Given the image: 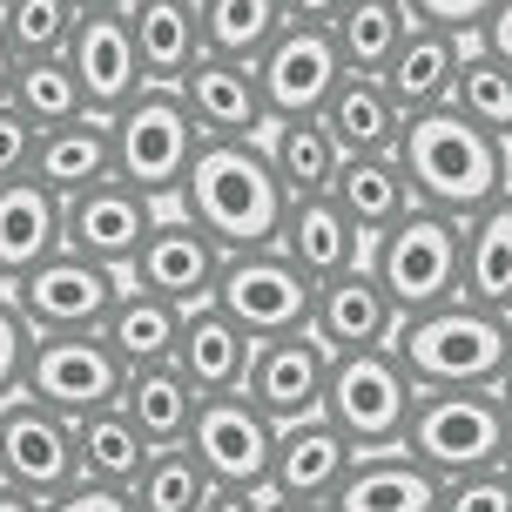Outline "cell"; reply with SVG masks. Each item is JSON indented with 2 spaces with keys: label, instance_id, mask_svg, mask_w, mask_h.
Wrapping results in <instances>:
<instances>
[{
  "label": "cell",
  "instance_id": "1",
  "mask_svg": "<svg viewBox=\"0 0 512 512\" xmlns=\"http://www.w3.org/2000/svg\"><path fill=\"white\" fill-rule=\"evenodd\" d=\"M391 155H398V169L411 182V203L438 209V216H459V223L512 189V149L499 135H486V128H472L459 108H445V102L405 115Z\"/></svg>",
  "mask_w": 512,
  "mask_h": 512
},
{
  "label": "cell",
  "instance_id": "2",
  "mask_svg": "<svg viewBox=\"0 0 512 512\" xmlns=\"http://www.w3.org/2000/svg\"><path fill=\"white\" fill-rule=\"evenodd\" d=\"M283 203H290V196H283L263 142H203L196 162H189V176H182V189H176V209L223 256L277 243Z\"/></svg>",
  "mask_w": 512,
  "mask_h": 512
},
{
  "label": "cell",
  "instance_id": "3",
  "mask_svg": "<svg viewBox=\"0 0 512 512\" xmlns=\"http://www.w3.org/2000/svg\"><path fill=\"white\" fill-rule=\"evenodd\" d=\"M391 358L405 364V378L418 391H486L499 378V364L512 358V317L452 297V304H432L418 317H398Z\"/></svg>",
  "mask_w": 512,
  "mask_h": 512
},
{
  "label": "cell",
  "instance_id": "4",
  "mask_svg": "<svg viewBox=\"0 0 512 512\" xmlns=\"http://www.w3.org/2000/svg\"><path fill=\"white\" fill-rule=\"evenodd\" d=\"M108 142H115V176L128 189H142L155 209L176 203L182 176H189V162L203 149V135L182 115L176 88H149V81L108 115Z\"/></svg>",
  "mask_w": 512,
  "mask_h": 512
},
{
  "label": "cell",
  "instance_id": "5",
  "mask_svg": "<svg viewBox=\"0 0 512 512\" xmlns=\"http://www.w3.org/2000/svg\"><path fill=\"white\" fill-rule=\"evenodd\" d=\"M371 277L384 283V297L398 317H418L432 304L459 297V216H438V209L411 203L384 236H371Z\"/></svg>",
  "mask_w": 512,
  "mask_h": 512
},
{
  "label": "cell",
  "instance_id": "6",
  "mask_svg": "<svg viewBox=\"0 0 512 512\" xmlns=\"http://www.w3.org/2000/svg\"><path fill=\"white\" fill-rule=\"evenodd\" d=\"M122 283L128 277L115 263L54 250V256H41L34 270H21L14 283H0V297L21 310V324L34 337H68V331H95L108 317V304L122 297Z\"/></svg>",
  "mask_w": 512,
  "mask_h": 512
},
{
  "label": "cell",
  "instance_id": "7",
  "mask_svg": "<svg viewBox=\"0 0 512 512\" xmlns=\"http://www.w3.org/2000/svg\"><path fill=\"white\" fill-rule=\"evenodd\" d=\"M398 445H405L425 472L459 479V472H486V465H499L506 418H499V405H492L486 391H418Z\"/></svg>",
  "mask_w": 512,
  "mask_h": 512
},
{
  "label": "cell",
  "instance_id": "8",
  "mask_svg": "<svg viewBox=\"0 0 512 512\" xmlns=\"http://www.w3.org/2000/svg\"><path fill=\"white\" fill-rule=\"evenodd\" d=\"M411 398H418V384L405 378V364L391 358V344H384V351H344V358H331V384H324V405L317 411L358 452H384V445L405 438Z\"/></svg>",
  "mask_w": 512,
  "mask_h": 512
},
{
  "label": "cell",
  "instance_id": "9",
  "mask_svg": "<svg viewBox=\"0 0 512 512\" xmlns=\"http://www.w3.org/2000/svg\"><path fill=\"white\" fill-rule=\"evenodd\" d=\"M122 358L108 351L95 331H68V337H34L21 364V398L61 411V418H88L122 398Z\"/></svg>",
  "mask_w": 512,
  "mask_h": 512
},
{
  "label": "cell",
  "instance_id": "10",
  "mask_svg": "<svg viewBox=\"0 0 512 512\" xmlns=\"http://www.w3.org/2000/svg\"><path fill=\"white\" fill-rule=\"evenodd\" d=\"M182 445L196 452V465L209 472V486H243L263 492L270 479V445H277V425L243 398V391H216V398H196V418Z\"/></svg>",
  "mask_w": 512,
  "mask_h": 512
},
{
  "label": "cell",
  "instance_id": "11",
  "mask_svg": "<svg viewBox=\"0 0 512 512\" xmlns=\"http://www.w3.org/2000/svg\"><path fill=\"white\" fill-rule=\"evenodd\" d=\"M310 297H317V283H310L297 263H283L270 243H263V250H230V256H223L216 304L230 310L250 337L304 331V324H310Z\"/></svg>",
  "mask_w": 512,
  "mask_h": 512
},
{
  "label": "cell",
  "instance_id": "12",
  "mask_svg": "<svg viewBox=\"0 0 512 512\" xmlns=\"http://www.w3.org/2000/svg\"><path fill=\"white\" fill-rule=\"evenodd\" d=\"M128 290H149V297H162V304H176V310H189V304H209L216 297V277H223V250L209 243L182 209H155V223H149V236H142V250L128 256Z\"/></svg>",
  "mask_w": 512,
  "mask_h": 512
},
{
  "label": "cell",
  "instance_id": "13",
  "mask_svg": "<svg viewBox=\"0 0 512 512\" xmlns=\"http://www.w3.org/2000/svg\"><path fill=\"white\" fill-rule=\"evenodd\" d=\"M0 479L48 506L54 492L75 486V418L34 405V398H0Z\"/></svg>",
  "mask_w": 512,
  "mask_h": 512
},
{
  "label": "cell",
  "instance_id": "14",
  "mask_svg": "<svg viewBox=\"0 0 512 512\" xmlns=\"http://www.w3.org/2000/svg\"><path fill=\"white\" fill-rule=\"evenodd\" d=\"M250 68H256V95H263V115L270 122H283V115H317L324 95L344 81L331 27H310V21H283L277 41L256 54Z\"/></svg>",
  "mask_w": 512,
  "mask_h": 512
},
{
  "label": "cell",
  "instance_id": "15",
  "mask_svg": "<svg viewBox=\"0 0 512 512\" xmlns=\"http://www.w3.org/2000/svg\"><path fill=\"white\" fill-rule=\"evenodd\" d=\"M324 384H331V351L304 324V331H283V337H256L236 391L270 425H290V418H310V411L324 405Z\"/></svg>",
  "mask_w": 512,
  "mask_h": 512
},
{
  "label": "cell",
  "instance_id": "16",
  "mask_svg": "<svg viewBox=\"0 0 512 512\" xmlns=\"http://www.w3.org/2000/svg\"><path fill=\"white\" fill-rule=\"evenodd\" d=\"M351 459H358V445L337 432L324 411L290 418V425H277V445H270V479H263V492H270V499H290V506H331V492L344 486Z\"/></svg>",
  "mask_w": 512,
  "mask_h": 512
},
{
  "label": "cell",
  "instance_id": "17",
  "mask_svg": "<svg viewBox=\"0 0 512 512\" xmlns=\"http://www.w3.org/2000/svg\"><path fill=\"white\" fill-rule=\"evenodd\" d=\"M182 115L196 122L203 142H256L263 135V95H256V68L230 54H196L176 81Z\"/></svg>",
  "mask_w": 512,
  "mask_h": 512
},
{
  "label": "cell",
  "instance_id": "18",
  "mask_svg": "<svg viewBox=\"0 0 512 512\" xmlns=\"http://www.w3.org/2000/svg\"><path fill=\"white\" fill-rule=\"evenodd\" d=\"M149 223H155V203L142 189H128L122 176L95 182L81 196H61V250L115 263V270H128V256L142 250Z\"/></svg>",
  "mask_w": 512,
  "mask_h": 512
},
{
  "label": "cell",
  "instance_id": "19",
  "mask_svg": "<svg viewBox=\"0 0 512 512\" xmlns=\"http://www.w3.org/2000/svg\"><path fill=\"white\" fill-rule=\"evenodd\" d=\"M391 331H398V310L384 297V283L371 277V263H351V270L317 283V297H310V337L331 358H344V351H384Z\"/></svg>",
  "mask_w": 512,
  "mask_h": 512
},
{
  "label": "cell",
  "instance_id": "20",
  "mask_svg": "<svg viewBox=\"0 0 512 512\" xmlns=\"http://www.w3.org/2000/svg\"><path fill=\"white\" fill-rule=\"evenodd\" d=\"M61 61L75 68L81 102L95 108V115H115V108L142 88V61H135V41H128L122 7H95V14H81L75 34H68V48H61Z\"/></svg>",
  "mask_w": 512,
  "mask_h": 512
},
{
  "label": "cell",
  "instance_id": "21",
  "mask_svg": "<svg viewBox=\"0 0 512 512\" xmlns=\"http://www.w3.org/2000/svg\"><path fill=\"white\" fill-rule=\"evenodd\" d=\"M250 344H256V337L243 331V324H236L216 297H209V304H189V310H182V331H176L169 364L189 378V391H196V398H216V391H236V384H243Z\"/></svg>",
  "mask_w": 512,
  "mask_h": 512
},
{
  "label": "cell",
  "instance_id": "22",
  "mask_svg": "<svg viewBox=\"0 0 512 512\" xmlns=\"http://www.w3.org/2000/svg\"><path fill=\"white\" fill-rule=\"evenodd\" d=\"M270 250H277L283 263H297L310 283H324V277H337V270L364 263V256H371V243L344 223V209H337L331 196H290Z\"/></svg>",
  "mask_w": 512,
  "mask_h": 512
},
{
  "label": "cell",
  "instance_id": "23",
  "mask_svg": "<svg viewBox=\"0 0 512 512\" xmlns=\"http://www.w3.org/2000/svg\"><path fill=\"white\" fill-rule=\"evenodd\" d=\"M324 512H438V472H425L405 445L358 452Z\"/></svg>",
  "mask_w": 512,
  "mask_h": 512
},
{
  "label": "cell",
  "instance_id": "24",
  "mask_svg": "<svg viewBox=\"0 0 512 512\" xmlns=\"http://www.w3.org/2000/svg\"><path fill=\"white\" fill-rule=\"evenodd\" d=\"M459 297L512 317V189L459 223Z\"/></svg>",
  "mask_w": 512,
  "mask_h": 512
},
{
  "label": "cell",
  "instance_id": "25",
  "mask_svg": "<svg viewBox=\"0 0 512 512\" xmlns=\"http://www.w3.org/2000/svg\"><path fill=\"white\" fill-rule=\"evenodd\" d=\"M27 176L54 189V196H81V189H95V182L115 176V142H108V115H75V122L61 128H41L34 135V162H27Z\"/></svg>",
  "mask_w": 512,
  "mask_h": 512
},
{
  "label": "cell",
  "instance_id": "26",
  "mask_svg": "<svg viewBox=\"0 0 512 512\" xmlns=\"http://www.w3.org/2000/svg\"><path fill=\"white\" fill-rule=\"evenodd\" d=\"M128 41L142 61L149 88H176L182 68L203 54V21H196V0H122Z\"/></svg>",
  "mask_w": 512,
  "mask_h": 512
},
{
  "label": "cell",
  "instance_id": "27",
  "mask_svg": "<svg viewBox=\"0 0 512 512\" xmlns=\"http://www.w3.org/2000/svg\"><path fill=\"white\" fill-rule=\"evenodd\" d=\"M317 122L331 128L337 155H391L398 149V128H405V108L384 95L378 75H344L324 95Z\"/></svg>",
  "mask_w": 512,
  "mask_h": 512
},
{
  "label": "cell",
  "instance_id": "28",
  "mask_svg": "<svg viewBox=\"0 0 512 512\" xmlns=\"http://www.w3.org/2000/svg\"><path fill=\"white\" fill-rule=\"evenodd\" d=\"M324 196H331V203L344 209V223L371 243V236H384L411 209V182H405V169H398V155H344Z\"/></svg>",
  "mask_w": 512,
  "mask_h": 512
},
{
  "label": "cell",
  "instance_id": "29",
  "mask_svg": "<svg viewBox=\"0 0 512 512\" xmlns=\"http://www.w3.org/2000/svg\"><path fill=\"white\" fill-rule=\"evenodd\" d=\"M452 68H459V34L411 21L378 81H384V95L405 108V115H418V108H438L445 95H452Z\"/></svg>",
  "mask_w": 512,
  "mask_h": 512
},
{
  "label": "cell",
  "instance_id": "30",
  "mask_svg": "<svg viewBox=\"0 0 512 512\" xmlns=\"http://www.w3.org/2000/svg\"><path fill=\"white\" fill-rule=\"evenodd\" d=\"M54 250H61V196L34 176L0 182V283H14Z\"/></svg>",
  "mask_w": 512,
  "mask_h": 512
},
{
  "label": "cell",
  "instance_id": "31",
  "mask_svg": "<svg viewBox=\"0 0 512 512\" xmlns=\"http://www.w3.org/2000/svg\"><path fill=\"white\" fill-rule=\"evenodd\" d=\"M149 438L128 425L122 405H102L75 418V479L81 486H108V492H128L135 486V472L149 465Z\"/></svg>",
  "mask_w": 512,
  "mask_h": 512
},
{
  "label": "cell",
  "instance_id": "32",
  "mask_svg": "<svg viewBox=\"0 0 512 512\" xmlns=\"http://www.w3.org/2000/svg\"><path fill=\"white\" fill-rule=\"evenodd\" d=\"M176 331H182V310L162 304V297H149V290H128L108 304V317L95 324V337H102L108 351L122 358V371H142V364H169V351H176Z\"/></svg>",
  "mask_w": 512,
  "mask_h": 512
},
{
  "label": "cell",
  "instance_id": "33",
  "mask_svg": "<svg viewBox=\"0 0 512 512\" xmlns=\"http://www.w3.org/2000/svg\"><path fill=\"white\" fill-rule=\"evenodd\" d=\"M263 155H270V169H277L283 196H324L337 176V142L331 128L317 122V115H283V122H263Z\"/></svg>",
  "mask_w": 512,
  "mask_h": 512
},
{
  "label": "cell",
  "instance_id": "34",
  "mask_svg": "<svg viewBox=\"0 0 512 512\" xmlns=\"http://www.w3.org/2000/svg\"><path fill=\"white\" fill-rule=\"evenodd\" d=\"M115 405L128 411V425L149 438V445H182L189 418H196V391L176 364H142L122 378V398Z\"/></svg>",
  "mask_w": 512,
  "mask_h": 512
},
{
  "label": "cell",
  "instance_id": "35",
  "mask_svg": "<svg viewBox=\"0 0 512 512\" xmlns=\"http://www.w3.org/2000/svg\"><path fill=\"white\" fill-rule=\"evenodd\" d=\"M445 108H459L472 128L512 142V68L479 48V27L459 34V68H452V95H445Z\"/></svg>",
  "mask_w": 512,
  "mask_h": 512
},
{
  "label": "cell",
  "instance_id": "36",
  "mask_svg": "<svg viewBox=\"0 0 512 512\" xmlns=\"http://www.w3.org/2000/svg\"><path fill=\"white\" fill-rule=\"evenodd\" d=\"M405 27H411L405 0H344L331 14V41H337L344 75H384V61L405 41Z\"/></svg>",
  "mask_w": 512,
  "mask_h": 512
},
{
  "label": "cell",
  "instance_id": "37",
  "mask_svg": "<svg viewBox=\"0 0 512 512\" xmlns=\"http://www.w3.org/2000/svg\"><path fill=\"white\" fill-rule=\"evenodd\" d=\"M203 21V54H230V61H256L277 41L283 0H196Z\"/></svg>",
  "mask_w": 512,
  "mask_h": 512
},
{
  "label": "cell",
  "instance_id": "38",
  "mask_svg": "<svg viewBox=\"0 0 512 512\" xmlns=\"http://www.w3.org/2000/svg\"><path fill=\"white\" fill-rule=\"evenodd\" d=\"M203 499H209V472L196 465L189 445H155L149 465L128 486V506L135 512H203Z\"/></svg>",
  "mask_w": 512,
  "mask_h": 512
},
{
  "label": "cell",
  "instance_id": "39",
  "mask_svg": "<svg viewBox=\"0 0 512 512\" xmlns=\"http://www.w3.org/2000/svg\"><path fill=\"white\" fill-rule=\"evenodd\" d=\"M7 102L21 108L34 128H61V122H75V115H88V102H81V81H75V68H68L61 54H41V61H14Z\"/></svg>",
  "mask_w": 512,
  "mask_h": 512
},
{
  "label": "cell",
  "instance_id": "40",
  "mask_svg": "<svg viewBox=\"0 0 512 512\" xmlns=\"http://www.w3.org/2000/svg\"><path fill=\"white\" fill-rule=\"evenodd\" d=\"M81 7L75 0H0V34L14 61H41V54H61L68 34H75Z\"/></svg>",
  "mask_w": 512,
  "mask_h": 512
},
{
  "label": "cell",
  "instance_id": "41",
  "mask_svg": "<svg viewBox=\"0 0 512 512\" xmlns=\"http://www.w3.org/2000/svg\"><path fill=\"white\" fill-rule=\"evenodd\" d=\"M438 512H512V479L499 472V465L438 479Z\"/></svg>",
  "mask_w": 512,
  "mask_h": 512
},
{
  "label": "cell",
  "instance_id": "42",
  "mask_svg": "<svg viewBox=\"0 0 512 512\" xmlns=\"http://www.w3.org/2000/svg\"><path fill=\"white\" fill-rule=\"evenodd\" d=\"M34 135H41V128H34L21 108L0 95V182L27 176V162H34Z\"/></svg>",
  "mask_w": 512,
  "mask_h": 512
},
{
  "label": "cell",
  "instance_id": "43",
  "mask_svg": "<svg viewBox=\"0 0 512 512\" xmlns=\"http://www.w3.org/2000/svg\"><path fill=\"white\" fill-rule=\"evenodd\" d=\"M411 21L425 27H445V34H472V27H486V14L499 7V0H405Z\"/></svg>",
  "mask_w": 512,
  "mask_h": 512
},
{
  "label": "cell",
  "instance_id": "44",
  "mask_svg": "<svg viewBox=\"0 0 512 512\" xmlns=\"http://www.w3.org/2000/svg\"><path fill=\"white\" fill-rule=\"evenodd\" d=\"M27 344H34V331L21 324V310H14L7 297H0V398H14V391H21Z\"/></svg>",
  "mask_w": 512,
  "mask_h": 512
},
{
  "label": "cell",
  "instance_id": "45",
  "mask_svg": "<svg viewBox=\"0 0 512 512\" xmlns=\"http://www.w3.org/2000/svg\"><path fill=\"white\" fill-rule=\"evenodd\" d=\"M41 512H135V506H128V492H108V486H81V479H75L68 492H54V499H48Z\"/></svg>",
  "mask_w": 512,
  "mask_h": 512
},
{
  "label": "cell",
  "instance_id": "46",
  "mask_svg": "<svg viewBox=\"0 0 512 512\" xmlns=\"http://www.w3.org/2000/svg\"><path fill=\"white\" fill-rule=\"evenodd\" d=\"M479 48H486L492 61H506V68H512V0H499V7L486 14V27H479Z\"/></svg>",
  "mask_w": 512,
  "mask_h": 512
},
{
  "label": "cell",
  "instance_id": "47",
  "mask_svg": "<svg viewBox=\"0 0 512 512\" xmlns=\"http://www.w3.org/2000/svg\"><path fill=\"white\" fill-rule=\"evenodd\" d=\"M270 499L263 492H243V486H209V499H203V512H263Z\"/></svg>",
  "mask_w": 512,
  "mask_h": 512
},
{
  "label": "cell",
  "instance_id": "48",
  "mask_svg": "<svg viewBox=\"0 0 512 512\" xmlns=\"http://www.w3.org/2000/svg\"><path fill=\"white\" fill-rule=\"evenodd\" d=\"M344 0H283V21H310V27H331V14Z\"/></svg>",
  "mask_w": 512,
  "mask_h": 512
},
{
  "label": "cell",
  "instance_id": "49",
  "mask_svg": "<svg viewBox=\"0 0 512 512\" xmlns=\"http://www.w3.org/2000/svg\"><path fill=\"white\" fill-rule=\"evenodd\" d=\"M486 398H492V405H499V418H506V432H512V358L499 364V378L486 384Z\"/></svg>",
  "mask_w": 512,
  "mask_h": 512
},
{
  "label": "cell",
  "instance_id": "50",
  "mask_svg": "<svg viewBox=\"0 0 512 512\" xmlns=\"http://www.w3.org/2000/svg\"><path fill=\"white\" fill-rule=\"evenodd\" d=\"M0 512H41V499H27L21 486H7V479H0Z\"/></svg>",
  "mask_w": 512,
  "mask_h": 512
},
{
  "label": "cell",
  "instance_id": "51",
  "mask_svg": "<svg viewBox=\"0 0 512 512\" xmlns=\"http://www.w3.org/2000/svg\"><path fill=\"white\" fill-rule=\"evenodd\" d=\"M7 81H14V48H7V34H0V95H7Z\"/></svg>",
  "mask_w": 512,
  "mask_h": 512
},
{
  "label": "cell",
  "instance_id": "52",
  "mask_svg": "<svg viewBox=\"0 0 512 512\" xmlns=\"http://www.w3.org/2000/svg\"><path fill=\"white\" fill-rule=\"evenodd\" d=\"M263 499H270V492H263ZM263 512H324V506H290V499H270Z\"/></svg>",
  "mask_w": 512,
  "mask_h": 512
},
{
  "label": "cell",
  "instance_id": "53",
  "mask_svg": "<svg viewBox=\"0 0 512 512\" xmlns=\"http://www.w3.org/2000/svg\"><path fill=\"white\" fill-rule=\"evenodd\" d=\"M499 472L512 479V432H506V445H499Z\"/></svg>",
  "mask_w": 512,
  "mask_h": 512
},
{
  "label": "cell",
  "instance_id": "54",
  "mask_svg": "<svg viewBox=\"0 0 512 512\" xmlns=\"http://www.w3.org/2000/svg\"><path fill=\"white\" fill-rule=\"evenodd\" d=\"M81 14H95V7H122V0H75Z\"/></svg>",
  "mask_w": 512,
  "mask_h": 512
},
{
  "label": "cell",
  "instance_id": "55",
  "mask_svg": "<svg viewBox=\"0 0 512 512\" xmlns=\"http://www.w3.org/2000/svg\"><path fill=\"white\" fill-rule=\"evenodd\" d=\"M506 149H512V142H506Z\"/></svg>",
  "mask_w": 512,
  "mask_h": 512
}]
</instances>
